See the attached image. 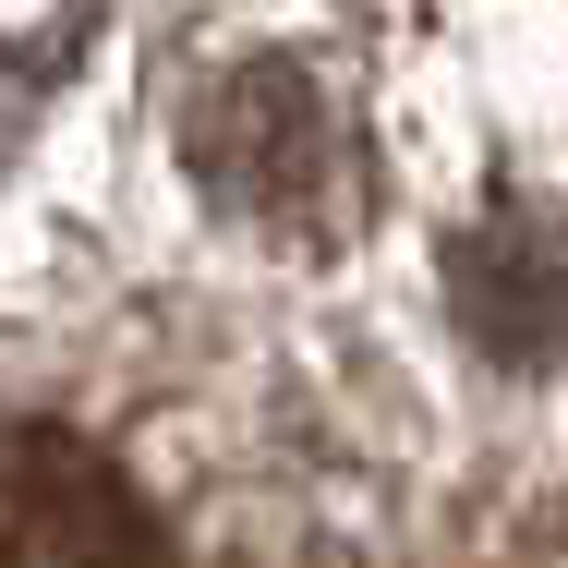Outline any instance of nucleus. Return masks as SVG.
<instances>
[{
    "instance_id": "1",
    "label": "nucleus",
    "mask_w": 568,
    "mask_h": 568,
    "mask_svg": "<svg viewBox=\"0 0 568 568\" xmlns=\"http://www.w3.org/2000/svg\"><path fill=\"white\" fill-rule=\"evenodd\" d=\"M182 145H194V182L242 219H303L327 194V170H339V121H327L303 61H230L194 98Z\"/></svg>"
},
{
    "instance_id": "2",
    "label": "nucleus",
    "mask_w": 568,
    "mask_h": 568,
    "mask_svg": "<svg viewBox=\"0 0 568 568\" xmlns=\"http://www.w3.org/2000/svg\"><path fill=\"white\" fill-rule=\"evenodd\" d=\"M0 557L12 568H170V545L98 448L24 424V436H0Z\"/></svg>"
},
{
    "instance_id": "3",
    "label": "nucleus",
    "mask_w": 568,
    "mask_h": 568,
    "mask_svg": "<svg viewBox=\"0 0 568 568\" xmlns=\"http://www.w3.org/2000/svg\"><path fill=\"white\" fill-rule=\"evenodd\" d=\"M448 303L496 363H557L568 351V219L532 194L484 206L448 254Z\"/></svg>"
}]
</instances>
